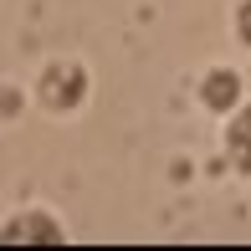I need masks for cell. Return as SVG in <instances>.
<instances>
[{
  "instance_id": "6da1fadb",
  "label": "cell",
  "mask_w": 251,
  "mask_h": 251,
  "mask_svg": "<svg viewBox=\"0 0 251 251\" xmlns=\"http://www.w3.org/2000/svg\"><path fill=\"white\" fill-rule=\"evenodd\" d=\"M87 67L82 62H51L47 72L36 77V98H41V108H51V113H77L87 102Z\"/></svg>"
},
{
  "instance_id": "7a4b0ae2",
  "label": "cell",
  "mask_w": 251,
  "mask_h": 251,
  "mask_svg": "<svg viewBox=\"0 0 251 251\" xmlns=\"http://www.w3.org/2000/svg\"><path fill=\"white\" fill-rule=\"evenodd\" d=\"M67 226L51 210H21L5 221V246H62Z\"/></svg>"
},
{
  "instance_id": "3957f363",
  "label": "cell",
  "mask_w": 251,
  "mask_h": 251,
  "mask_svg": "<svg viewBox=\"0 0 251 251\" xmlns=\"http://www.w3.org/2000/svg\"><path fill=\"white\" fill-rule=\"evenodd\" d=\"M200 102L210 113H236V108H241V72H231V67H210V72L200 77Z\"/></svg>"
},
{
  "instance_id": "277c9868",
  "label": "cell",
  "mask_w": 251,
  "mask_h": 251,
  "mask_svg": "<svg viewBox=\"0 0 251 251\" xmlns=\"http://www.w3.org/2000/svg\"><path fill=\"white\" fill-rule=\"evenodd\" d=\"M226 159L251 179V102H241L231 113V123H226Z\"/></svg>"
},
{
  "instance_id": "5b68a950",
  "label": "cell",
  "mask_w": 251,
  "mask_h": 251,
  "mask_svg": "<svg viewBox=\"0 0 251 251\" xmlns=\"http://www.w3.org/2000/svg\"><path fill=\"white\" fill-rule=\"evenodd\" d=\"M231 31H236V41L251 51V0H241L236 5V21H231Z\"/></svg>"
}]
</instances>
